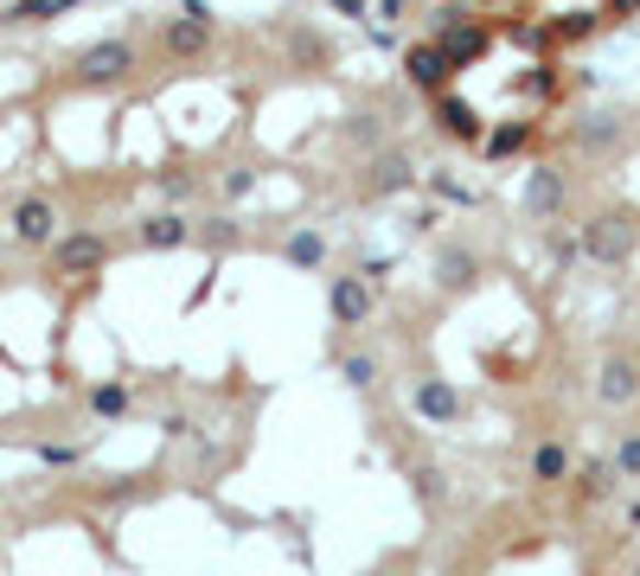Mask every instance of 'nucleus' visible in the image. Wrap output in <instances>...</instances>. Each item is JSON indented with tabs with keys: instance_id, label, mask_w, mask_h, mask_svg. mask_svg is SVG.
Listing matches in <instances>:
<instances>
[{
	"instance_id": "1",
	"label": "nucleus",
	"mask_w": 640,
	"mask_h": 576,
	"mask_svg": "<svg viewBox=\"0 0 640 576\" xmlns=\"http://www.w3.org/2000/svg\"><path fill=\"white\" fill-rule=\"evenodd\" d=\"M429 38H436V45L454 58V71H468V65H481V58L493 52L499 26H493V20H481V13H468L461 0H442V13L429 20Z\"/></svg>"
},
{
	"instance_id": "2",
	"label": "nucleus",
	"mask_w": 640,
	"mask_h": 576,
	"mask_svg": "<svg viewBox=\"0 0 640 576\" xmlns=\"http://www.w3.org/2000/svg\"><path fill=\"white\" fill-rule=\"evenodd\" d=\"M583 257L590 263H603V269H621L628 257H635V225H628V212H603V218H590L583 225Z\"/></svg>"
},
{
	"instance_id": "3",
	"label": "nucleus",
	"mask_w": 640,
	"mask_h": 576,
	"mask_svg": "<svg viewBox=\"0 0 640 576\" xmlns=\"http://www.w3.org/2000/svg\"><path fill=\"white\" fill-rule=\"evenodd\" d=\"M404 77H411L416 97H442V90H454V58L436 45V38H411L404 45Z\"/></svg>"
},
{
	"instance_id": "4",
	"label": "nucleus",
	"mask_w": 640,
	"mask_h": 576,
	"mask_svg": "<svg viewBox=\"0 0 640 576\" xmlns=\"http://www.w3.org/2000/svg\"><path fill=\"white\" fill-rule=\"evenodd\" d=\"M416 187V167H411V154L404 148H378L366 167H359V192L366 199H397V192H411Z\"/></svg>"
},
{
	"instance_id": "5",
	"label": "nucleus",
	"mask_w": 640,
	"mask_h": 576,
	"mask_svg": "<svg viewBox=\"0 0 640 576\" xmlns=\"http://www.w3.org/2000/svg\"><path fill=\"white\" fill-rule=\"evenodd\" d=\"M429 110H436V128H442L449 142H461V148H481V142H487V115L474 110L461 90H442V97H429Z\"/></svg>"
},
{
	"instance_id": "6",
	"label": "nucleus",
	"mask_w": 640,
	"mask_h": 576,
	"mask_svg": "<svg viewBox=\"0 0 640 576\" xmlns=\"http://www.w3.org/2000/svg\"><path fill=\"white\" fill-rule=\"evenodd\" d=\"M519 205H526V218L551 225V218L564 212V173H558V167H531L526 187H519Z\"/></svg>"
},
{
	"instance_id": "7",
	"label": "nucleus",
	"mask_w": 640,
	"mask_h": 576,
	"mask_svg": "<svg viewBox=\"0 0 640 576\" xmlns=\"http://www.w3.org/2000/svg\"><path fill=\"white\" fill-rule=\"evenodd\" d=\"M372 289L378 282H366V269H359V275H334L327 307H334L339 327H366V320H372Z\"/></svg>"
},
{
	"instance_id": "8",
	"label": "nucleus",
	"mask_w": 640,
	"mask_h": 576,
	"mask_svg": "<svg viewBox=\"0 0 640 576\" xmlns=\"http://www.w3.org/2000/svg\"><path fill=\"white\" fill-rule=\"evenodd\" d=\"M128 71H135V45H122V38H103V45H90L77 58L83 83H115V77H128Z\"/></svg>"
},
{
	"instance_id": "9",
	"label": "nucleus",
	"mask_w": 640,
	"mask_h": 576,
	"mask_svg": "<svg viewBox=\"0 0 640 576\" xmlns=\"http://www.w3.org/2000/svg\"><path fill=\"white\" fill-rule=\"evenodd\" d=\"M160 52H167V58H205V52H212V20H167V26H160Z\"/></svg>"
},
{
	"instance_id": "10",
	"label": "nucleus",
	"mask_w": 640,
	"mask_h": 576,
	"mask_svg": "<svg viewBox=\"0 0 640 576\" xmlns=\"http://www.w3.org/2000/svg\"><path fill=\"white\" fill-rule=\"evenodd\" d=\"M615 481H621V467L603 455H590V461H576L570 467V487H576V506H596V499L615 494Z\"/></svg>"
},
{
	"instance_id": "11",
	"label": "nucleus",
	"mask_w": 640,
	"mask_h": 576,
	"mask_svg": "<svg viewBox=\"0 0 640 576\" xmlns=\"http://www.w3.org/2000/svg\"><path fill=\"white\" fill-rule=\"evenodd\" d=\"M411 404H416V417L423 422H454L461 417V391H454L449 379H423L411 391Z\"/></svg>"
},
{
	"instance_id": "12",
	"label": "nucleus",
	"mask_w": 640,
	"mask_h": 576,
	"mask_svg": "<svg viewBox=\"0 0 640 576\" xmlns=\"http://www.w3.org/2000/svg\"><path fill=\"white\" fill-rule=\"evenodd\" d=\"M596 397H603V404H615V410H621V404H635V397H640V365H635V359H621V352H615V359H603Z\"/></svg>"
},
{
	"instance_id": "13",
	"label": "nucleus",
	"mask_w": 640,
	"mask_h": 576,
	"mask_svg": "<svg viewBox=\"0 0 640 576\" xmlns=\"http://www.w3.org/2000/svg\"><path fill=\"white\" fill-rule=\"evenodd\" d=\"M103 237H65L58 250H52V263H58V275H90V269H103Z\"/></svg>"
},
{
	"instance_id": "14",
	"label": "nucleus",
	"mask_w": 640,
	"mask_h": 576,
	"mask_svg": "<svg viewBox=\"0 0 640 576\" xmlns=\"http://www.w3.org/2000/svg\"><path fill=\"white\" fill-rule=\"evenodd\" d=\"M531 142H538V122H499V128H487V142H481V154L487 160H513V154H526Z\"/></svg>"
},
{
	"instance_id": "15",
	"label": "nucleus",
	"mask_w": 640,
	"mask_h": 576,
	"mask_svg": "<svg viewBox=\"0 0 640 576\" xmlns=\"http://www.w3.org/2000/svg\"><path fill=\"white\" fill-rule=\"evenodd\" d=\"M570 142L583 154H608L615 142H621V115H608V110H596V115H583L576 128H570Z\"/></svg>"
},
{
	"instance_id": "16",
	"label": "nucleus",
	"mask_w": 640,
	"mask_h": 576,
	"mask_svg": "<svg viewBox=\"0 0 640 576\" xmlns=\"http://www.w3.org/2000/svg\"><path fill=\"white\" fill-rule=\"evenodd\" d=\"M52 225H58L52 199H20V205H13V230H20L26 244H52Z\"/></svg>"
},
{
	"instance_id": "17",
	"label": "nucleus",
	"mask_w": 640,
	"mask_h": 576,
	"mask_svg": "<svg viewBox=\"0 0 640 576\" xmlns=\"http://www.w3.org/2000/svg\"><path fill=\"white\" fill-rule=\"evenodd\" d=\"M570 467H576V461H570L564 442H538V449H531V481H538V487H558V481H570Z\"/></svg>"
},
{
	"instance_id": "18",
	"label": "nucleus",
	"mask_w": 640,
	"mask_h": 576,
	"mask_svg": "<svg viewBox=\"0 0 640 576\" xmlns=\"http://www.w3.org/2000/svg\"><path fill=\"white\" fill-rule=\"evenodd\" d=\"M499 38H513V45H519V52H531V58H551V52H558V38H551V26H544V20H506V26H499Z\"/></svg>"
},
{
	"instance_id": "19",
	"label": "nucleus",
	"mask_w": 640,
	"mask_h": 576,
	"mask_svg": "<svg viewBox=\"0 0 640 576\" xmlns=\"http://www.w3.org/2000/svg\"><path fill=\"white\" fill-rule=\"evenodd\" d=\"M608 26V13L603 7H596V13H558V20H551V38H558V45H583V38H596Z\"/></svg>"
},
{
	"instance_id": "20",
	"label": "nucleus",
	"mask_w": 640,
	"mask_h": 576,
	"mask_svg": "<svg viewBox=\"0 0 640 576\" xmlns=\"http://www.w3.org/2000/svg\"><path fill=\"white\" fill-rule=\"evenodd\" d=\"M481 275V263H474V250H442V263H436V282L449 289V295H461L468 282Z\"/></svg>"
},
{
	"instance_id": "21",
	"label": "nucleus",
	"mask_w": 640,
	"mask_h": 576,
	"mask_svg": "<svg viewBox=\"0 0 640 576\" xmlns=\"http://www.w3.org/2000/svg\"><path fill=\"white\" fill-rule=\"evenodd\" d=\"M282 257H289L295 269H321V263H327V237H321V230H289Z\"/></svg>"
},
{
	"instance_id": "22",
	"label": "nucleus",
	"mask_w": 640,
	"mask_h": 576,
	"mask_svg": "<svg viewBox=\"0 0 640 576\" xmlns=\"http://www.w3.org/2000/svg\"><path fill=\"white\" fill-rule=\"evenodd\" d=\"M187 237H192L187 218H173V212H167V218H148V225H142V244H148V250H180Z\"/></svg>"
},
{
	"instance_id": "23",
	"label": "nucleus",
	"mask_w": 640,
	"mask_h": 576,
	"mask_svg": "<svg viewBox=\"0 0 640 576\" xmlns=\"http://www.w3.org/2000/svg\"><path fill=\"white\" fill-rule=\"evenodd\" d=\"M346 142H352V148H384V115H352V122H346Z\"/></svg>"
},
{
	"instance_id": "24",
	"label": "nucleus",
	"mask_w": 640,
	"mask_h": 576,
	"mask_svg": "<svg viewBox=\"0 0 640 576\" xmlns=\"http://www.w3.org/2000/svg\"><path fill=\"white\" fill-rule=\"evenodd\" d=\"M339 379L352 384V391H366V384H378V359L372 352H346L339 359Z\"/></svg>"
},
{
	"instance_id": "25",
	"label": "nucleus",
	"mask_w": 640,
	"mask_h": 576,
	"mask_svg": "<svg viewBox=\"0 0 640 576\" xmlns=\"http://www.w3.org/2000/svg\"><path fill=\"white\" fill-rule=\"evenodd\" d=\"M90 410H97V417H122V410H128V391H122V384H97V391H90Z\"/></svg>"
},
{
	"instance_id": "26",
	"label": "nucleus",
	"mask_w": 640,
	"mask_h": 576,
	"mask_svg": "<svg viewBox=\"0 0 640 576\" xmlns=\"http://www.w3.org/2000/svg\"><path fill=\"white\" fill-rule=\"evenodd\" d=\"M416 494H423V506H442V499H449V481H442V467H416Z\"/></svg>"
},
{
	"instance_id": "27",
	"label": "nucleus",
	"mask_w": 640,
	"mask_h": 576,
	"mask_svg": "<svg viewBox=\"0 0 640 576\" xmlns=\"http://www.w3.org/2000/svg\"><path fill=\"white\" fill-rule=\"evenodd\" d=\"M429 192L449 199V205H474V199H481L474 187H461V180H449V173H429Z\"/></svg>"
},
{
	"instance_id": "28",
	"label": "nucleus",
	"mask_w": 640,
	"mask_h": 576,
	"mask_svg": "<svg viewBox=\"0 0 640 576\" xmlns=\"http://www.w3.org/2000/svg\"><path fill=\"white\" fill-rule=\"evenodd\" d=\"M615 467H621V481H640V429L621 436V449H615Z\"/></svg>"
},
{
	"instance_id": "29",
	"label": "nucleus",
	"mask_w": 640,
	"mask_h": 576,
	"mask_svg": "<svg viewBox=\"0 0 640 576\" xmlns=\"http://www.w3.org/2000/svg\"><path fill=\"white\" fill-rule=\"evenodd\" d=\"M250 187H257V173H250V167H231V173H225V199H244Z\"/></svg>"
},
{
	"instance_id": "30",
	"label": "nucleus",
	"mask_w": 640,
	"mask_h": 576,
	"mask_svg": "<svg viewBox=\"0 0 640 576\" xmlns=\"http://www.w3.org/2000/svg\"><path fill=\"white\" fill-rule=\"evenodd\" d=\"M160 192H167V199H187V192H192V173H167V180H160Z\"/></svg>"
},
{
	"instance_id": "31",
	"label": "nucleus",
	"mask_w": 640,
	"mask_h": 576,
	"mask_svg": "<svg viewBox=\"0 0 640 576\" xmlns=\"http://www.w3.org/2000/svg\"><path fill=\"white\" fill-rule=\"evenodd\" d=\"M603 13H608V20H635L640 0H603Z\"/></svg>"
},
{
	"instance_id": "32",
	"label": "nucleus",
	"mask_w": 640,
	"mask_h": 576,
	"mask_svg": "<svg viewBox=\"0 0 640 576\" xmlns=\"http://www.w3.org/2000/svg\"><path fill=\"white\" fill-rule=\"evenodd\" d=\"M404 7H411V0H378V20H397Z\"/></svg>"
}]
</instances>
